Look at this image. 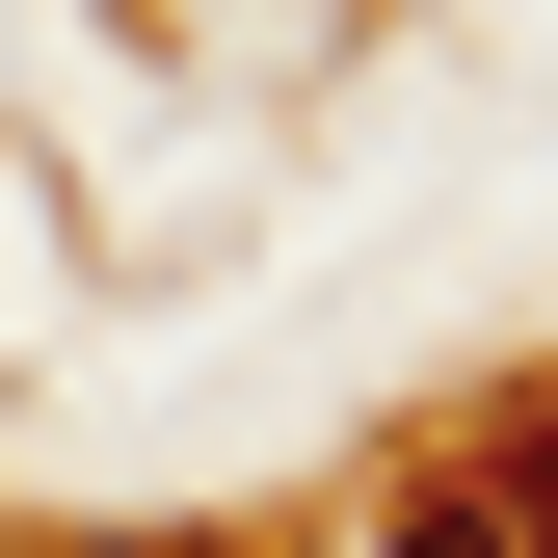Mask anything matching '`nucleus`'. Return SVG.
<instances>
[{"label":"nucleus","instance_id":"obj_1","mask_svg":"<svg viewBox=\"0 0 558 558\" xmlns=\"http://www.w3.org/2000/svg\"><path fill=\"white\" fill-rule=\"evenodd\" d=\"M373 558H532V506H506V478H426V506H399Z\"/></svg>","mask_w":558,"mask_h":558},{"label":"nucleus","instance_id":"obj_2","mask_svg":"<svg viewBox=\"0 0 558 558\" xmlns=\"http://www.w3.org/2000/svg\"><path fill=\"white\" fill-rule=\"evenodd\" d=\"M532 532H558V452H532Z\"/></svg>","mask_w":558,"mask_h":558}]
</instances>
